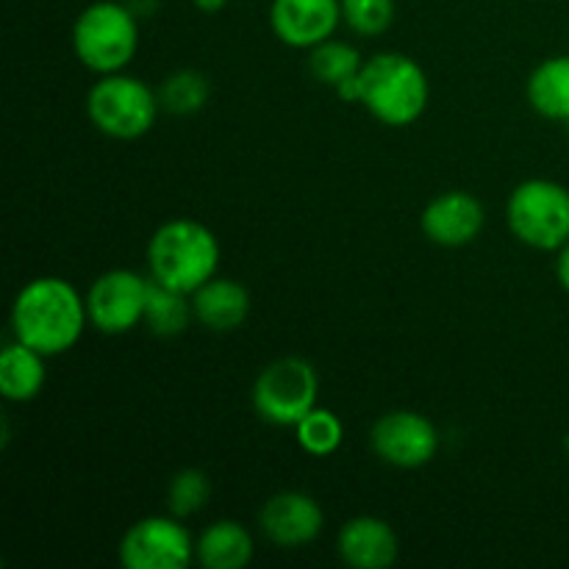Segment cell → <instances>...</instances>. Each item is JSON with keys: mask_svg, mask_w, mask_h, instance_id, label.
Returning a JSON list of instances; mask_svg holds the SVG:
<instances>
[{"mask_svg": "<svg viewBox=\"0 0 569 569\" xmlns=\"http://www.w3.org/2000/svg\"><path fill=\"white\" fill-rule=\"evenodd\" d=\"M150 278L183 295H194L220 267V242L198 220H170L148 242Z\"/></svg>", "mask_w": 569, "mask_h": 569, "instance_id": "cell-2", "label": "cell"}, {"mask_svg": "<svg viewBox=\"0 0 569 569\" xmlns=\"http://www.w3.org/2000/svg\"><path fill=\"white\" fill-rule=\"evenodd\" d=\"M139 22L131 6L98 0L78 14L72 26V50L87 70L98 76L120 72L137 56Z\"/></svg>", "mask_w": 569, "mask_h": 569, "instance_id": "cell-4", "label": "cell"}, {"mask_svg": "<svg viewBox=\"0 0 569 569\" xmlns=\"http://www.w3.org/2000/svg\"><path fill=\"white\" fill-rule=\"evenodd\" d=\"M483 222H487V214H483L481 200L465 189L437 194L420 217L422 233L439 248H465L476 242L478 233L483 231Z\"/></svg>", "mask_w": 569, "mask_h": 569, "instance_id": "cell-13", "label": "cell"}, {"mask_svg": "<svg viewBox=\"0 0 569 569\" xmlns=\"http://www.w3.org/2000/svg\"><path fill=\"white\" fill-rule=\"evenodd\" d=\"M194 561L206 569H242L253 561V537L237 520H217L194 542Z\"/></svg>", "mask_w": 569, "mask_h": 569, "instance_id": "cell-16", "label": "cell"}, {"mask_svg": "<svg viewBox=\"0 0 569 569\" xmlns=\"http://www.w3.org/2000/svg\"><path fill=\"white\" fill-rule=\"evenodd\" d=\"M556 276H559L561 289L569 295V242L559 250V259H556Z\"/></svg>", "mask_w": 569, "mask_h": 569, "instance_id": "cell-25", "label": "cell"}, {"mask_svg": "<svg viewBox=\"0 0 569 569\" xmlns=\"http://www.w3.org/2000/svg\"><path fill=\"white\" fill-rule=\"evenodd\" d=\"M211 87L203 72L198 70H176L161 81L159 103L170 114H194L209 103Z\"/></svg>", "mask_w": 569, "mask_h": 569, "instance_id": "cell-21", "label": "cell"}, {"mask_svg": "<svg viewBox=\"0 0 569 569\" xmlns=\"http://www.w3.org/2000/svg\"><path fill=\"white\" fill-rule=\"evenodd\" d=\"M359 103L378 122L392 128L420 120L428 106V76L415 59L403 53H376L359 72Z\"/></svg>", "mask_w": 569, "mask_h": 569, "instance_id": "cell-3", "label": "cell"}, {"mask_svg": "<svg viewBox=\"0 0 569 569\" xmlns=\"http://www.w3.org/2000/svg\"><path fill=\"white\" fill-rule=\"evenodd\" d=\"M150 278H142L133 270H109L94 278L87 295L89 322L100 333H128L144 322Z\"/></svg>", "mask_w": 569, "mask_h": 569, "instance_id": "cell-9", "label": "cell"}, {"mask_svg": "<svg viewBox=\"0 0 569 569\" xmlns=\"http://www.w3.org/2000/svg\"><path fill=\"white\" fill-rule=\"evenodd\" d=\"M211 498V481L203 470H181L170 478L167 487V509L178 520L194 517L206 509Z\"/></svg>", "mask_w": 569, "mask_h": 569, "instance_id": "cell-23", "label": "cell"}, {"mask_svg": "<svg viewBox=\"0 0 569 569\" xmlns=\"http://www.w3.org/2000/svg\"><path fill=\"white\" fill-rule=\"evenodd\" d=\"M528 103L548 120L569 122V56L545 59L528 78Z\"/></svg>", "mask_w": 569, "mask_h": 569, "instance_id": "cell-18", "label": "cell"}, {"mask_svg": "<svg viewBox=\"0 0 569 569\" xmlns=\"http://www.w3.org/2000/svg\"><path fill=\"white\" fill-rule=\"evenodd\" d=\"M342 20V0H272L270 26L289 48L311 50L333 37Z\"/></svg>", "mask_w": 569, "mask_h": 569, "instance_id": "cell-12", "label": "cell"}, {"mask_svg": "<svg viewBox=\"0 0 569 569\" xmlns=\"http://www.w3.org/2000/svg\"><path fill=\"white\" fill-rule=\"evenodd\" d=\"M194 320L214 333L237 331L250 315V292L233 278L214 276L192 295Z\"/></svg>", "mask_w": 569, "mask_h": 569, "instance_id": "cell-15", "label": "cell"}, {"mask_svg": "<svg viewBox=\"0 0 569 569\" xmlns=\"http://www.w3.org/2000/svg\"><path fill=\"white\" fill-rule=\"evenodd\" d=\"M120 561L126 569H187L194 542L178 517H144L122 537Z\"/></svg>", "mask_w": 569, "mask_h": 569, "instance_id": "cell-8", "label": "cell"}, {"mask_svg": "<svg viewBox=\"0 0 569 569\" xmlns=\"http://www.w3.org/2000/svg\"><path fill=\"white\" fill-rule=\"evenodd\" d=\"M261 533L272 545L283 550L311 545L322 533L326 515L320 503L306 492H278L261 506L259 511Z\"/></svg>", "mask_w": 569, "mask_h": 569, "instance_id": "cell-11", "label": "cell"}, {"mask_svg": "<svg viewBox=\"0 0 569 569\" xmlns=\"http://www.w3.org/2000/svg\"><path fill=\"white\" fill-rule=\"evenodd\" d=\"M320 378L311 361L283 356L267 365L253 383V409L264 422L295 428L311 409H317Z\"/></svg>", "mask_w": 569, "mask_h": 569, "instance_id": "cell-7", "label": "cell"}, {"mask_svg": "<svg viewBox=\"0 0 569 569\" xmlns=\"http://www.w3.org/2000/svg\"><path fill=\"white\" fill-rule=\"evenodd\" d=\"M295 433H298V445L309 456H317V459H326V456L337 453L339 445L345 439L342 420H339L333 411L328 409H311L303 420L295 426Z\"/></svg>", "mask_w": 569, "mask_h": 569, "instance_id": "cell-22", "label": "cell"}, {"mask_svg": "<svg viewBox=\"0 0 569 569\" xmlns=\"http://www.w3.org/2000/svg\"><path fill=\"white\" fill-rule=\"evenodd\" d=\"M159 92L144 81L122 72H109L94 81L87 94V114L100 133L111 139H139L156 126Z\"/></svg>", "mask_w": 569, "mask_h": 569, "instance_id": "cell-5", "label": "cell"}, {"mask_svg": "<svg viewBox=\"0 0 569 569\" xmlns=\"http://www.w3.org/2000/svg\"><path fill=\"white\" fill-rule=\"evenodd\" d=\"M192 320V295H183L150 278L148 306H144V326L150 328V333H156V337H178V333L187 331Z\"/></svg>", "mask_w": 569, "mask_h": 569, "instance_id": "cell-19", "label": "cell"}, {"mask_svg": "<svg viewBox=\"0 0 569 569\" xmlns=\"http://www.w3.org/2000/svg\"><path fill=\"white\" fill-rule=\"evenodd\" d=\"M370 445L381 461L398 470H417L426 467L439 450V431L420 411L398 409L387 411L372 426Z\"/></svg>", "mask_w": 569, "mask_h": 569, "instance_id": "cell-10", "label": "cell"}, {"mask_svg": "<svg viewBox=\"0 0 569 569\" xmlns=\"http://www.w3.org/2000/svg\"><path fill=\"white\" fill-rule=\"evenodd\" d=\"M565 453L569 456V431H567V437H565Z\"/></svg>", "mask_w": 569, "mask_h": 569, "instance_id": "cell-27", "label": "cell"}, {"mask_svg": "<svg viewBox=\"0 0 569 569\" xmlns=\"http://www.w3.org/2000/svg\"><path fill=\"white\" fill-rule=\"evenodd\" d=\"M337 548L348 567L389 569L400 556V539L387 520L372 515H361L339 528Z\"/></svg>", "mask_w": 569, "mask_h": 569, "instance_id": "cell-14", "label": "cell"}, {"mask_svg": "<svg viewBox=\"0 0 569 569\" xmlns=\"http://www.w3.org/2000/svg\"><path fill=\"white\" fill-rule=\"evenodd\" d=\"M361 67H365V61H361L359 50L348 42H339V39H326V42L315 44L309 53L311 76L333 89L348 81V78L359 76Z\"/></svg>", "mask_w": 569, "mask_h": 569, "instance_id": "cell-20", "label": "cell"}, {"mask_svg": "<svg viewBox=\"0 0 569 569\" xmlns=\"http://www.w3.org/2000/svg\"><path fill=\"white\" fill-rule=\"evenodd\" d=\"M192 3L198 6L200 11H206V14H214V11H220L228 0H192Z\"/></svg>", "mask_w": 569, "mask_h": 569, "instance_id": "cell-26", "label": "cell"}, {"mask_svg": "<svg viewBox=\"0 0 569 569\" xmlns=\"http://www.w3.org/2000/svg\"><path fill=\"white\" fill-rule=\"evenodd\" d=\"M87 322V298H81L70 281L56 276L28 281L11 306L14 339L48 359L67 353L81 339Z\"/></svg>", "mask_w": 569, "mask_h": 569, "instance_id": "cell-1", "label": "cell"}, {"mask_svg": "<svg viewBox=\"0 0 569 569\" xmlns=\"http://www.w3.org/2000/svg\"><path fill=\"white\" fill-rule=\"evenodd\" d=\"M44 359L39 350L28 348L26 342L14 339L0 353V395L11 403H28L37 398L44 387Z\"/></svg>", "mask_w": 569, "mask_h": 569, "instance_id": "cell-17", "label": "cell"}, {"mask_svg": "<svg viewBox=\"0 0 569 569\" xmlns=\"http://www.w3.org/2000/svg\"><path fill=\"white\" fill-rule=\"evenodd\" d=\"M506 220L528 248L561 250L569 242V189L548 178L522 181L506 203Z\"/></svg>", "mask_w": 569, "mask_h": 569, "instance_id": "cell-6", "label": "cell"}, {"mask_svg": "<svg viewBox=\"0 0 569 569\" xmlns=\"http://www.w3.org/2000/svg\"><path fill=\"white\" fill-rule=\"evenodd\" d=\"M342 20L361 37H378L395 20V0H342Z\"/></svg>", "mask_w": 569, "mask_h": 569, "instance_id": "cell-24", "label": "cell"}]
</instances>
